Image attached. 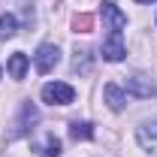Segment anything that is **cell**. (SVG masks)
Instances as JSON below:
<instances>
[{
  "mask_svg": "<svg viewBox=\"0 0 157 157\" xmlns=\"http://www.w3.org/2000/svg\"><path fill=\"white\" fill-rule=\"evenodd\" d=\"M27 67H30V60H27V55H21V52H15V55L9 58V63H6V70H9L12 78H24Z\"/></svg>",
  "mask_w": 157,
  "mask_h": 157,
  "instance_id": "8",
  "label": "cell"
},
{
  "mask_svg": "<svg viewBox=\"0 0 157 157\" xmlns=\"http://www.w3.org/2000/svg\"><path fill=\"white\" fill-rule=\"evenodd\" d=\"M39 154H42V157H58V154H60V139L48 133V136H45V142L39 145Z\"/></svg>",
  "mask_w": 157,
  "mask_h": 157,
  "instance_id": "12",
  "label": "cell"
},
{
  "mask_svg": "<svg viewBox=\"0 0 157 157\" xmlns=\"http://www.w3.org/2000/svg\"><path fill=\"white\" fill-rule=\"evenodd\" d=\"M103 21L109 24V30H121V27H127V15L118 9L112 0H106V3H103Z\"/></svg>",
  "mask_w": 157,
  "mask_h": 157,
  "instance_id": "7",
  "label": "cell"
},
{
  "mask_svg": "<svg viewBox=\"0 0 157 157\" xmlns=\"http://www.w3.org/2000/svg\"><path fill=\"white\" fill-rule=\"evenodd\" d=\"M103 97H106V103H109L112 112H121V109L127 106V91H124L121 85H115V82H109V85L103 88Z\"/></svg>",
  "mask_w": 157,
  "mask_h": 157,
  "instance_id": "6",
  "label": "cell"
},
{
  "mask_svg": "<svg viewBox=\"0 0 157 157\" xmlns=\"http://www.w3.org/2000/svg\"><path fill=\"white\" fill-rule=\"evenodd\" d=\"M39 118V112H36V106H30V103H24V106H21V121H18V130H15V133H27V130H30V127H27V124H33V121H36Z\"/></svg>",
  "mask_w": 157,
  "mask_h": 157,
  "instance_id": "10",
  "label": "cell"
},
{
  "mask_svg": "<svg viewBox=\"0 0 157 157\" xmlns=\"http://www.w3.org/2000/svg\"><path fill=\"white\" fill-rule=\"evenodd\" d=\"M136 3H151V0H136Z\"/></svg>",
  "mask_w": 157,
  "mask_h": 157,
  "instance_id": "14",
  "label": "cell"
},
{
  "mask_svg": "<svg viewBox=\"0 0 157 157\" xmlns=\"http://www.w3.org/2000/svg\"><path fill=\"white\" fill-rule=\"evenodd\" d=\"M124 55H127V45H124L121 30H109V39L103 42V60L118 63V60H124Z\"/></svg>",
  "mask_w": 157,
  "mask_h": 157,
  "instance_id": "4",
  "label": "cell"
},
{
  "mask_svg": "<svg viewBox=\"0 0 157 157\" xmlns=\"http://www.w3.org/2000/svg\"><path fill=\"white\" fill-rule=\"evenodd\" d=\"M136 142L142 145V151H148L151 157H157V121H145V124H139Z\"/></svg>",
  "mask_w": 157,
  "mask_h": 157,
  "instance_id": "5",
  "label": "cell"
},
{
  "mask_svg": "<svg viewBox=\"0 0 157 157\" xmlns=\"http://www.w3.org/2000/svg\"><path fill=\"white\" fill-rule=\"evenodd\" d=\"M58 60H60V52H58V45H52V42H42L36 48V55H33V67H36V73H52L55 67H58Z\"/></svg>",
  "mask_w": 157,
  "mask_h": 157,
  "instance_id": "2",
  "label": "cell"
},
{
  "mask_svg": "<svg viewBox=\"0 0 157 157\" xmlns=\"http://www.w3.org/2000/svg\"><path fill=\"white\" fill-rule=\"evenodd\" d=\"M70 136L76 139H82V142H85V139H94V124H91V121H73V124H70Z\"/></svg>",
  "mask_w": 157,
  "mask_h": 157,
  "instance_id": "9",
  "label": "cell"
},
{
  "mask_svg": "<svg viewBox=\"0 0 157 157\" xmlns=\"http://www.w3.org/2000/svg\"><path fill=\"white\" fill-rule=\"evenodd\" d=\"M42 100L52 103V106H70L76 100V88L67 85V82H48L42 88Z\"/></svg>",
  "mask_w": 157,
  "mask_h": 157,
  "instance_id": "1",
  "label": "cell"
},
{
  "mask_svg": "<svg viewBox=\"0 0 157 157\" xmlns=\"http://www.w3.org/2000/svg\"><path fill=\"white\" fill-rule=\"evenodd\" d=\"M124 91H127V94H133V97H142V100H145V97H154V94H157V85L145 76V73H133V76L127 78Z\"/></svg>",
  "mask_w": 157,
  "mask_h": 157,
  "instance_id": "3",
  "label": "cell"
},
{
  "mask_svg": "<svg viewBox=\"0 0 157 157\" xmlns=\"http://www.w3.org/2000/svg\"><path fill=\"white\" fill-rule=\"evenodd\" d=\"M15 33H18V21H15V15L3 12V15H0V39H12Z\"/></svg>",
  "mask_w": 157,
  "mask_h": 157,
  "instance_id": "11",
  "label": "cell"
},
{
  "mask_svg": "<svg viewBox=\"0 0 157 157\" xmlns=\"http://www.w3.org/2000/svg\"><path fill=\"white\" fill-rule=\"evenodd\" d=\"M73 30H76V33H91V30H94V15H88V12L76 15V18H73Z\"/></svg>",
  "mask_w": 157,
  "mask_h": 157,
  "instance_id": "13",
  "label": "cell"
}]
</instances>
